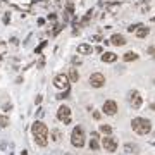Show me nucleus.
<instances>
[{
	"instance_id": "obj_3",
	"label": "nucleus",
	"mask_w": 155,
	"mask_h": 155,
	"mask_svg": "<svg viewBox=\"0 0 155 155\" xmlns=\"http://www.w3.org/2000/svg\"><path fill=\"white\" fill-rule=\"evenodd\" d=\"M71 145L74 148H83L84 147V131H83L81 126L73 128V131H71Z\"/></svg>"
},
{
	"instance_id": "obj_19",
	"label": "nucleus",
	"mask_w": 155,
	"mask_h": 155,
	"mask_svg": "<svg viewBox=\"0 0 155 155\" xmlns=\"http://www.w3.org/2000/svg\"><path fill=\"white\" fill-rule=\"evenodd\" d=\"M50 136H52V140H54V141H60L62 133H60L59 129H52V131H50Z\"/></svg>"
},
{
	"instance_id": "obj_7",
	"label": "nucleus",
	"mask_w": 155,
	"mask_h": 155,
	"mask_svg": "<svg viewBox=\"0 0 155 155\" xmlns=\"http://www.w3.org/2000/svg\"><path fill=\"white\" fill-rule=\"evenodd\" d=\"M102 147L105 148V152H110V154H114L117 150V141L116 138H112L110 135H107L105 138H102Z\"/></svg>"
},
{
	"instance_id": "obj_34",
	"label": "nucleus",
	"mask_w": 155,
	"mask_h": 155,
	"mask_svg": "<svg viewBox=\"0 0 155 155\" xmlns=\"http://www.w3.org/2000/svg\"><path fill=\"white\" fill-rule=\"evenodd\" d=\"M38 24H40V26H43V24H45V19H41V17H40V19H38Z\"/></svg>"
},
{
	"instance_id": "obj_31",
	"label": "nucleus",
	"mask_w": 155,
	"mask_h": 155,
	"mask_svg": "<svg viewBox=\"0 0 155 155\" xmlns=\"http://www.w3.org/2000/svg\"><path fill=\"white\" fill-rule=\"evenodd\" d=\"M100 40H102V36H100V35H95V36H93V41H100Z\"/></svg>"
},
{
	"instance_id": "obj_27",
	"label": "nucleus",
	"mask_w": 155,
	"mask_h": 155,
	"mask_svg": "<svg viewBox=\"0 0 155 155\" xmlns=\"http://www.w3.org/2000/svg\"><path fill=\"white\" fill-rule=\"evenodd\" d=\"M100 117H102V114H100V112H93V119H95V121H98Z\"/></svg>"
},
{
	"instance_id": "obj_24",
	"label": "nucleus",
	"mask_w": 155,
	"mask_h": 155,
	"mask_svg": "<svg viewBox=\"0 0 155 155\" xmlns=\"http://www.w3.org/2000/svg\"><path fill=\"white\" fill-rule=\"evenodd\" d=\"M45 47H47V41H41V43H40L38 47H36V48H35V54H41V50H43V48H45Z\"/></svg>"
},
{
	"instance_id": "obj_38",
	"label": "nucleus",
	"mask_w": 155,
	"mask_h": 155,
	"mask_svg": "<svg viewBox=\"0 0 155 155\" xmlns=\"http://www.w3.org/2000/svg\"><path fill=\"white\" fill-rule=\"evenodd\" d=\"M2 59H3V57H2V55H0V60H2Z\"/></svg>"
},
{
	"instance_id": "obj_36",
	"label": "nucleus",
	"mask_w": 155,
	"mask_h": 155,
	"mask_svg": "<svg viewBox=\"0 0 155 155\" xmlns=\"http://www.w3.org/2000/svg\"><path fill=\"white\" fill-rule=\"evenodd\" d=\"M21 155H28V152H26V150H22V152H21Z\"/></svg>"
},
{
	"instance_id": "obj_12",
	"label": "nucleus",
	"mask_w": 155,
	"mask_h": 155,
	"mask_svg": "<svg viewBox=\"0 0 155 155\" xmlns=\"http://www.w3.org/2000/svg\"><path fill=\"white\" fill-rule=\"evenodd\" d=\"M91 45H88V43H81V45H78V54L79 55H86V54H91Z\"/></svg>"
},
{
	"instance_id": "obj_1",
	"label": "nucleus",
	"mask_w": 155,
	"mask_h": 155,
	"mask_svg": "<svg viewBox=\"0 0 155 155\" xmlns=\"http://www.w3.org/2000/svg\"><path fill=\"white\" fill-rule=\"evenodd\" d=\"M31 133H33V140L38 147H47L48 145V136H50V131L47 128L45 122L41 121H35L33 126H31Z\"/></svg>"
},
{
	"instance_id": "obj_8",
	"label": "nucleus",
	"mask_w": 155,
	"mask_h": 155,
	"mask_svg": "<svg viewBox=\"0 0 155 155\" xmlns=\"http://www.w3.org/2000/svg\"><path fill=\"white\" fill-rule=\"evenodd\" d=\"M88 81H90V84H91L93 88H102V86L105 84V76H103L102 73H93Z\"/></svg>"
},
{
	"instance_id": "obj_22",
	"label": "nucleus",
	"mask_w": 155,
	"mask_h": 155,
	"mask_svg": "<svg viewBox=\"0 0 155 155\" xmlns=\"http://www.w3.org/2000/svg\"><path fill=\"white\" fill-rule=\"evenodd\" d=\"M90 148H91V150H98V148H100V145H98V141L95 140V138H91V141H90Z\"/></svg>"
},
{
	"instance_id": "obj_5",
	"label": "nucleus",
	"mask_w": 155,
	"mask_h": 155,
	"mask_svg": "<svg viewBox=\"0 0 155 155\" xmlns=\"http://www.w3.org/2000/svg\"><path fill=\"white\" fill-rule=\"evenodd\" d=\"M54 86H55V88H59V90H67V88L71 86L69 76H67V74H64V73L57 74V76L54 78Z\"/></svg>"
},
{
	"instance_id": "obj_26",
	"label": "nucleus",
	"mask_w": 155,
	"mask_h": 155,
	"mask_svg": "<svg viewBox=\"0 0 155 155\" xmlns=\"http://www.w3.org/2000/svg\"><path fill=\"white\" fill-rule=\"evenodd\" d=\"M47 19L50 21V22H55V21H57V16H55V14H48V17H47Z\"/></svg>"
},
{
	"instance_id": "obj_15",
	"label": "nucleus",
	"mask_w": 155,
	"mask_h": 155,
	"mask_svg": "<svg viewBox=\"0 0 155 155\" xmlns=\"http://www.w3.org/2000/svg\"><path fill=\"white\" fill-rule=\"evenodd\" d=\"M67 76H69V81H71V83H78V81H79V73H78L76 67L69 69V74H67Z\"/></svg>"
},
{
	"instance_id": "obj_28",
	"label": "nucleus",
	"mask_w": 155,
	"mask_h": 155,
	"mask_svg": "<svg viewBox=\"0 0 155 155\" xmlns=\"http://www.w3.org/2000/svg\"><path fill=\"white\" fill-rule=\"evenodd\" d=\"M10 22V17L9 16H3V24H9Z\"/></svg>"
},
{
	"instance_id": "obj_13",
	"label": "nucleus",
	"mask_w": 155,
	"mask_h": 155,
	"mask_svg": "<svg viewBox=\"0 0 155 155\" xmlns=\"http://www.w3.org/2000/svg\"><path fill=\"white\" fill-rule=\"evenodd\" d=\"M148 33H150V28H147V26H143V24H141V26L135 31V35L138 36V38H147V36H148Z\"/></svg>"
},
{
	"instance_id": "obj_18",
	"label": "nucleus",
	"mask_w": 155,
	"mask_h": 155,
	"mask_svg": "<svg viewBox=\"0 0 155 155\" xmlns=\"http://www.w3.org/2000/svg\"><path fill=\"white\" fill-rule=\"evenodd\" d=\"M100 133H103V135L107 136V135H112V128L109 126V124H100Z\"/></svg>"
},
{
	"instance_id": "obj_37",
	"label": "nucleus",
	"mask_w": 155,
	"mask_h": 155,
	"mask_svg": "<svg viewBox=\"0 0 155 155\" xmlns=\"http://www.w3.org/2000/svg\"><path fill=\"white\" fill-rule=\"evenodd\" d=\"M150 21H152V22H155V17H152V19H150Z\"/></svg>"
},
{
	"instance_id": "obj_10",
	"label": "nucleus",
	"mask_w": 155,
	"mask_h": 155,
	"mask_svg": "<svg viewBox=\"0 0 155 155\" xmlns=\"http://www.w3.org/2000/svg\"><path fill=\"white\" fill-rule=\"evenodd\" d=\"M110 43L116 45V47H122V45H126V38H124L122 35H119V33H114V35L110 36Z\"/></svg>"
},
{
	"instance_id": "obj_11",
	"label": "nucleus",
	"mask_w": 155,
	"mask_h": 155,
	"mask_svg": "<svg viewBox=\"0 0 155 155\" xmlns=\"http://www.w3.org/2000/svg\"><path fill=\"white\" fill-rule=\"evenodd\" d=\"M117 60V55L114 52H103L102 54V62H107V64H112Z\"/></svg>"
},
{
	"instance_id": "obj_29",
	"label": "nucleus",
	"mask_w": 155,
	"mask_h": 155,
	"mask_svg": "<svg viewBox=\"0 0 155 155\" xmlns=\"http://www.w3.org/2000/svg\"><path fill=\"white\" fill-rule=\"evenodd\" d=\"M41 100H43V98L38 95V97H36V100H35V103H36V105H40V103H41Z\"/></svg>"
},
{
	"instance_id": "obj_33",
	"label": "nucleus",
	"mask_w": 155,
	"mask_h": 155,
	"mask_svg": "<svg viewBox=\"0 0 155 155\" xmlns=\"http://www.w3.org/2000/svg\"><path fill=\"white\" fill-rule=\"evenodd\" d=\"M148 54H155V48H154V47H148Z\"/></svg>"
},
{
	"instance_id": "obj_16",
	"label": "nucleus",
	"mask_w": 155,
	"mask_h": 155,
	"mask_svg": "<svg viewBox=\"0 0 155 155\" xmlns=\"http://www.w3.org/2000/svg\"><path fill=\"white\" fill-rule=\"evenodd\" d=\"M124 152H126V154H138V152H140V148H138V145L126 143V145H124Z\"/></svg>"
},
{
	"instance_id": "obj_25",
	"label": "nucleus",
	"mask_w": 155,
	"mask_h": 155,
	"mask_svg": "<svg viewBox=\"0 0 155 155\" xmlns=\"http://www.w3.org/2000/svg\"><path fill=\"white\" fill-rule=\"evenodd\" d=\"M140 26H141V22H136V24H131V26L128 28V31H129V33H135V31L138 29V28H140Z\"/></svg>"
},
{
	"instance_id": "obj_35",
	"label": "nucleus",
	"mask_w": 155,
	"mask_h": 155,
	"mask_svg": "<svg viewBox=\"0 0 155 155\" xmlns=\"http://www.w3.org/2000/svg\"><path fill=\"white\" fill-rule=\"evenodd\" d=\"M91 138H95V140H98V133H95V131H93V133H91Z\"/></svg>"
},
{
	"instance_id": "obj_30",
	"label": "nucleus",
	"mask_w": 155,
	"mask_h": 155,
	"mask_svg": "<svg viewBox=\"0 0 155 155\" xmlns=\"http://www.w3.org/2000/svg\"><path fill=\"white\" fill-rule=\"evenodd\" d=\"M10 43H12V45H17V43H19V40H17V38H10Z\"/></svg>"
},
{
	"instance_id": "obj_23",
	"label": "nucleus",
	"mask_w": 155,
	"mask_h": 155,
	"mask_svg": "<svg viewBox=\"0 0 155 155\" xmlns=\"http://www.w3.org/2000/svg\"><path fill=\"white\" fill-rule=\"evenodd\" d=\"M62 28H64V24H55V26H54V33H52V35H54V36H57L59 33L62 31Z\"/></svg>"
},
{
	"instance_id": "obj_32",
	"label": "nucleus",
	"mask_w": 155,
	"mask_h": 155,
	"mask_svg": "<svg viewBox=\"0 0 155 155\" xmlns=\"http://www.w3.org/2000/svg\"><path fill=\"white\" fill-rule=\"evenodd\" d=\"M95 52H98V54H103V50H102V47H97V48H95Z\"/></svg>"
},
{
	"instance_id": "obj_4",
	"label": "nucleus",
	"mask_w": 155,
	"mask_h": 155,
	"mask_svg": "<svg viewBox=\"0 0 155 155\" xmlns=\"http://www.w3.org/2000/svg\"><path fill=\"white\" fill-rule=\"evenodd\" d=\"M57 119L60 122H64V126L71 124V109L67 105H60L57 109Z\"/></svg>"
},
{
	"instance_id": "obj_20",
	"label": "nucleus",
	"mask_w": 155,
	"mask_h": 155,
	"mask_svg": "<svg viewBox=\"0 0 155 155\" xmlns=\"http://www.w3.org/2000/svg\"><path fill=\"white\" fill-rule=\"evenodd\" d=\"M69 91H71V88H67V90H64V91H62V93H59L57 97V100H64V98H67L69 97Z\"/></svg>"
},
{
	"instance_id": "obj_17",
	"label": "nucleus",
	"mask_w": 155,
	"mask_h": 155,
	"mask_svg": "<svg viewBox=\"0 0 155 155\" xmlns=\"http://www.w3.org/2000/svg\"><path fill=\"white\" fill-rule=\"evenodd\" d=\"M138 57H140V55H138L136 52H126V54L122 55V60H124V62H133V60H136Z\"/></svg>"
},
{
	"instance_id": "obj_2",
	"label": "nucleus",
	"mask_w": 155,
	"mask_h": 155,
	"mask_svg": "<svg viewBox=\"0 0 155 155\" xmlns=\"http://www.w3.org/2000/svg\"><path fill=\"white\" fill-rule=\"evenodd\" d=\"M131 128H133L135 133H138V135H141V136L152 133V122L148 119H145V117H135L131 121Z\"/></svg>"
},
{
	"instance_id": "obj_9",
	"label": "nucleus",
	"mask_w": 155,
	"mask_h": 155,
	"mask_svg": "<svg viewBox=\"0 0 155 155\" xmlns=\"http://www.w3.org/2000/svg\"><path fill=\"white\" fill-rule=\"evenodd\" d=\"M102 110H103V114H107V116H116L117 114V103L114 100H105Z\"/></svg>"
},
{
	"instance_id": "obj_6",
	"label": "nucleus",
	"mask_w": 155,
	"mask_h": 155,
	"mask_svg": "<svg viewBox=\"0 0 155 155\" xmlns=\"http://www.w3.org/2000/svg\"><path fill=\"white\" fill-rule=\"evenodd\" d=\"M128 97H129V98H128V100H129V105H131L135 110H138V109L141 107V103H143V98H141V95H140V91L131 90Z\"/></svg>"
},
{
	"instance_id": "obj_21",
	"label": "nucleus",
	"mask_w": 155,
	"mask_h": 155,
	"mask_svg": "<svg viewBox=\"0 0 155 155\" xmlns=\"http://www.w3.org/2000/svg\"><path fill=\"white\" fill-rule=\"evenodd\" d=\"M7 126H9V117L0 116V128H7Z\"/></svg>"
},
{
	"instance_id": "obj_14",
	"label": "nucleus",
	"mask_w": 155,
	"mask_h": 155,
	"mask_svg": "<svg viewBox=\"0 0 155 155\" xmlns=\"http://www.w3.org/2000/svg\"><path fill=\"white\" fill-rule=\"evenodd\" d=\"M91 16H93V9H90V10H88V12L84 14V17H83V19H81V21H79L78 24H79L81 28H83V26H86V24H88V22L91 21Z\"/></svg>"
}]
</instances>
